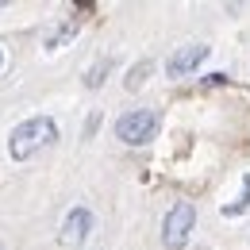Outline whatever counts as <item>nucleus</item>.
Instances as JSON below:
<instances>
[{"instance_id":"nucleus-1","label":"nucleus","mask_w":250,"mask_h":250,"mask_svg":"<svg viewBox=\"0 0 250 250\" xmlns=\"http://www.w3.org/2000/svg\"><path fill=\"white\" fill-rule=\"evenodd\" d=\"M58 139V124L50 120V116H31V120H23L20 127H12V135H8V154L16 158V162H23V158H31L39 146H50Z\"/></svg>"},{"instance_id":"nucleus-2","label":"nucleus","mask_w":250,"mask_h":250,"mask_svg":"<svg viewBox=\"0 0 250 250\" xmlns=\"http://www.w3.org/2000/svg\"><path fill=\"white\" fill-rule=\"evenodd\" d=\"M158 127H162V116L154 108H135V112H124L116 120V139L127 146H143L158 135Z\"/></svg>"},{"instance_id":"nucleus-3","label":"nucleus","mask_w":250,"mask_h":250,"mask_svg":"<svg viewBox=\"0 0 250 250\" xmlns=\"http://www.w3.org/2000/svg\"><path fill=\"white\" fill-rule=\"evenodd\" d=\"M192 223H196V208L188 204V200H177L166 219H162V247L166 250H181L188 243V235H192Z\"/></svg>"},{"instance_id":"nucleus-4","label":"nucleus","mask_w":250,"mask_h":250,"mask_svg":"<svg viewBox=\"0 0 250 250\" xmlns=\"http://www.w3.org/2000/svg\"><path fill=\"white\" fill-rule=\"evenodd\" d=\"M89 231H93V212H89L85 204L69 208V212H65V219H62V231H58V247H65V250L85 247Z\"/></svg>"},{"instance_id":"nucleus-5","label":"nucleus","mask_w":250,"mask_h":250,"mask_svg":"<svg viewBox=\"0 0 250 250\" xmlns=\"http://www.w3.org/2000/svg\"><path fill=\"white\" fill-rule=\"evenodd\" d=\"M208 58V46H200V42H192V46H181V50H173L169 54V62H166V73L169 77H185V73H192L196 65Z\"/></svg>"},{"instance_id":"nucleus-6","label":"nucleus","mask_w":250,"mask_h":250,"mask_svg":"<svg viewBox=\"0 0 250 250\" xmlns=\"http://www.w3.org/2000/svg\"><path fill=\"white\" fill-rule=\"evenodd\" d=\"M108 69H112V58L93 62V65H89V73H85V89H100V85H104V77H108Z\"/></svg>"},{"instance_id":"nucleus-7","label":"nucleus","mask_w":250,"mask_h":250,"mask_svg":"<svg viewBox=\"0 0 250 250\" xmlns=\"http://www.w3.org/2000/svg\"><path fill=\"white\" fill-rule=\"evenodd\" d=\"M250 208V173L243 177V192H239V200L235 204H223V216H243Z\"/></svg>"},{"instance_id":"nucleus-8","label":"nucleus","mask_w":250,"mask_h":250,"mask_svg":"<svg viewBox=\"0 0 250 250\" xmlns=\"http://www.w3.org/2000/svg\"><path fill=\"white\" fill-rule=\"evenodd\" d=\"M150 69H154V62H150V58H143V62L139 65H131V73H127V89H131V93H135V89H139V85H143V81H146V73H150Z\"/></svg>"},{"instance_id":"nucleus-9","label":"nucleus","mask_w":250,"mask_h":250,"mask_svg":"<svg viewBox=\"0 0 250 250\" xmlns=\"http://www.w3.org/2000/svg\"><path fill=\"white\" fill-rule=\"evenodd\" d=\"M0 65H4V54H0Z\"/></svg>"}]
</instances>
